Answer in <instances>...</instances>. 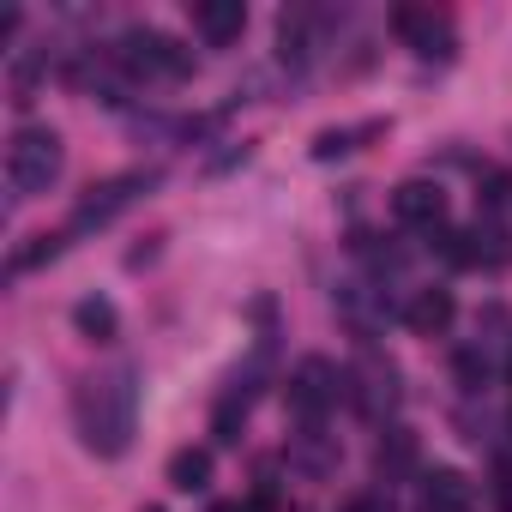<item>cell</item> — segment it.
I'll return each mask as SVG.
<instances>
[{
  "mask_svg": "<svg viewBox=\"0 0 512 512\" xmlns=\"http://www.w3.org/2000/svg\"><path fill=\"white\" fill-rule=\"evenodd\" d=\"M127 380H133V374L115 368V374H103V380H85V392H79L85 446L103 452V458L127 452V434H133V386H127Z\"/></svg>",
  "mask_w": 512,
  "mask_h": 512,
  "instance_id": "cell-1",
  "label": "cell"
},
{
  "mask_svg": "<svg viewBox=\"0 0 512 512\" xmlns=\"http://www.w3.org/2000/svg\"><path fill=\"white\" fill-rule=\"evenodd\" d=\"M61 163H67V151H61V133L55 127H19L13 145H7V181L25 199L31 193H49L61 181Z\"/></svg>",
  "mask_w": 512,
  "mask_h": 512,
  "instance_id": "cell-2",
  "label": "cell"
},
{
  "mask_svg": "<svg viewBox=\"0 0 512 512\" xmlns=\"http://www.w3.org/2000/svg\"><path fill=\"white\" fill-rule=\"evenodd\" d=\"M151 181H157L151 169H133V175L97 181V187H91V193L73 205V223H67V235H79V229H103V223H109V217H121V211H127V205H133V199L151 187Z\"/></svg>",
  "mask_w": 512,
  "mask_h": 512,
  "instance_id": "cell-3",
  "label": "cell"
},
{
  "mask_svg": "<svg viewBox=\"0 0 512 512\" xmlns=\"http://www.w3.org/2000/svg\"><path fill=\"white\" fill-rule=\"evenodd\" d=\"M338 392H344V374H338L326 356H308V362L290 374V410L308 416V422H320V416L338 404Z\"/></svg>",
  "mask_w": 512,
  "mask_h": 512,
  "instance_id": "cell-4",
  "label": "cell"
},
{
  "mask_svg": "<svg viewBox=\"0 0 512 512\" xmlns=\"http://www.w3.org/2000/svg\"><path fill=\"white\" fill-rule=\"evenodd\" d=\"M121 61H127L133 73H169V79H181V73H187V49H181V43H169V37H163V31H151V25L121 31Z\"/></svg>",
  "mask_w": 512,
  "mask_h": 512,
  "instance_id": "cell-5",
  "label": "cell"
},
{
  "mask_svg": "<svg viewBox=\"0 0 512 512\" xmlns=\"http://www.w3.org/2000/svg\"><path fill=\"white\" fill-rule=\"evenodd\" d=\"M392 211H398V223H410V229H440V223H446V193H440L434 181H404V187L392 193Z\"/></svg>",
  "mask_w": 512,
  "mask_h": 512,
  "instance_id": "cell-6",
  "label": "cell"
},
{
  "mask_svg": "<svg viewBox=\"0 0 512 512\" xmlns=\"http://www.w3.org/2000/svg\"><path fill=\"white\" fill-rule=\"evenodd\" d=\"M392 31L416 43V55H452V25L440 13H422V7H398L392 13Z\"/></svg>",
  "mask_w": 512,
  "mask_h": 512,
  "instance_id": "cell-7",
  "label": "cell"
},
{
  "mask_svg": "<svg viewBox=\"0 0 512 512\" xmlns=\"http://www.w3.org/2000/svg\"><path fill=\"white\" fill-rule=\"evenodd\" d=\"M193 31L211 49H229L247 31V7H241V0H205V7H193Z\"/></svg>",
  "mask_w": 512,
  "mask_h": 512,
  "instance_id": "cell-8",
  "label": "cell"
},
{
  "mask_svg": "<svg viewBox=\"0 0 512 512\" xmlns=\"http://www.w3.org/2000/svg\"><path fill=\"white\" fill-rule=\"evenodd\" d=\"M452 314H458L452 290H416L410 308H404V326H410L416 338H440V332L452 326Z\"/></svg>",
  "mask_w": 512,
  "mask_h": 512,
  "instance_id": "cell-9",
  "label": "cell"
},
{
  "mask_svg": "<svg viewBox=\"0 0 512 512\" xmlns=\"http://www.w3.org/2000/svg\"><path fill=\"white\" fill-rule=\"evenodd\" d=\"M416 512H476V494H470V482L458 470H434V476H422Z\"/></svg>",
  "mask_w": 512,
  "mask_h": 512,
  "instance_id": "cell-10",
  "label": "cell"
},
{
  "mask_svg": "<svg viewBox=\"0 0 512 512\" xmlns=\"http://www.w3.org/2000/svg\"><path fill=\"white\" fill-rule=\"evenodd\" d=\"M205 482H211V446H181V452L169 458V488L199 494Z\"/></svg>",
  "mask_w": 512,
  "mask_h": 512,
  "instance_id": "cell-11",
  "label": "cell"
},
{
  "mask_svg": "<svg viewBox=\"0 0 512 512\" xmlns=\"http://www.w3.org/2000/svg\"><path fill=\"white\" fill-rule=\"evenodd\" d=\"M73 326H79V338H91V344H109V338H115V326H121V314H115V302H103V296H85V302L73 308Z\"/></svg>",
  "mask_w": 512,
  "mask_h": 512,
  "instance_id": "cell-12",
  "label": "cell"
},
{
  "mask_svg": "<svg viewBox=\"0 0 512 512\" xmlns=\"http://www.w3.org/2000/svg\"><path fill=\"white\" fill-rule=\"evenodd\" d=\"M380 398L386 404H398V374H392V362L380 368V362H368V392H362V410L368 416H380Z\"/></svg>",
  "mask_w": 512,
  "mask_h": 512,
  "instance_id": "cell-13",
  "label": "cell"
},
{
  "mask_svg": "<svg viewBox=\"0 0 512 512\" xmlns=\"http://www.w3.org/2000/svg\"><path fill=\"white\" fill-rule=\"evenodd\" d=\"M61 241H67V235H37V247H19V253H13V278L31 272V266H43V260H55Z\"/></svg>",
  "mask_w": 512,
  "mask_h": 512,
  "instance_id": "cell-14",
  "label": "cell"
},
{
  "mask_svg": "<svg viewBox=\"0 0 512 512\" xmlns=\"http://www.w3.org/2000/svg\"><path fill=\"white\" fill-rule=\"evenodd\" d=\"M482 187H488V193H482V199H488V205H494V211H500V205H512V175H506V169H494V175H488V181H482Z\"/></svg>",
  "mask_w": 512,
  "mask_h": 512,
  "instance_id": "cell-15",
  "label": "cell"
},
{
  "mask_svg": "<svg viewBox=\"0 0 512 512\" xmlns=\"http://www.w3.org/2000/svg\"><path fill=\"white\" fill-rule=\"evenodd\" d=\"M344 151H350V133H338V127L314 139V157H320V163H326V157H344Z\"/></svg>",
  "mask_w": 512,
  "mask_h": 512,
  "instance_id": "cell-16",
  "label": "cell"
},
{
  "mask_svg": "<svg viewBox=\"0 0 512 512\" xmlns=\"http://www.w3.org/2000/svg\"><path fill=\"white\" fill-rule=\"evenodd\" d=\"M344 512H392V500L386 494H356V500H344Z\"/></svg>",
  "mask_w": 512,
  "mask_h": 512,
  "instance_id": "cell-17",
  "label": "cell"
},
{
  "mask_svg": "<svg viewBox=\"0 0 512 512\" xmlns=\"http://www.w3.org/2000/svg\"><path fill=\"white\" fill-rule=\"evenodd\" d=\"M217 512H253V506H217Z\"/></svg>",
  "mask_w": 512,
  "mask_h": 512,
  "instance_id": "cell-18",
  "label": "cell"
}]
</instances>
